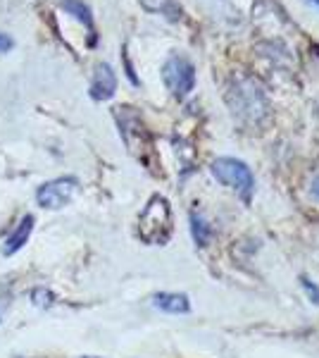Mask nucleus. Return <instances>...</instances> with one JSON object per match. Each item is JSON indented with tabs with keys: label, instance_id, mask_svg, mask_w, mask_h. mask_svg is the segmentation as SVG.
Instances as JSON below:
<instances>
[{
	"label": "nucleus",
	"instance_id": "1",
	"mask_svg": "<svg viewBox=\"0 0 319 358\" xmlns=\"http://www.w3.org/2000/svg\"><path fill=\"white\" fill-rule=\"evenodd\" d=\"M174 232L172 208L165 196H153L138 217V236L150 246H165Z\"/></svg>",
	"mask_w": 319,
	"mask_h": 358
},
{
	"label": "nucleus",
	"instance_id": "2",
	"mask_svg": "<svg viewBox=\"0 0 319 358\" xmlns=\"http://www.w3.org/2000/svg\"><path fill=\"white\" fill-rule=\"evenodd\" d=\"M212 175L224 184V187L234 189L239 192L243 199H251L253 194V187H255V179H253V172L243 160H236V158H217L212 163Z\"/></svg>",
	"mask_w": 319,
	"mask_h": 358
},
{
	"label": "nucleus",
	"instance_id": "3",
	"mask_svg": "<svg viewBox=\"0 0 319 358\" xmlns=\"http://www.w3.org/2000/svg\"><path fill=\"white\" fill-rule=\"evenodd\" d=\"M162 82L172 91V96L186 98L195 86V67L188 57L172 55L162 67Z\"/></svg>",
	"mask_w": 319,
	"mask_h": 358
},
{
	"label": "nucleus",
	"instance_id": "4",
	"mask_svg": "<svg viewBox=\"0 0 319 358\" xmlns=\"http://www.w3.org/2000/svg\"><path fill=\"white\" fill-rule=\"evenodd\" d=\"M117 122L129 151L146 163V151H150V134L146 124L141 122V117L131 108H117Z\"/></svg>",
	"mask_w": 319,
	"mask_h": 358
},
{
	"label": "nucleus",
	"instance_id": "5",
	"mask_svg": "<svg viewBox=\"0 0 319 358\" xmlns=\"http://www.w3.org/2000/svg\"><path fill=\"white\" fill-rule=\"evenodd\" d=\"M77 189H79L77 177H57L45 182L43 187H38L36 201L45 210H57V208H65L74 199Z\"/></svg>",
	"mask_w": 319,
	"mask_h": 358
},
{
	"label": "nucleus",
	"instance_id": "6",
	"mask_svg": "<svg viewBox=\"0 0 319 358\" xmlns=\"http://www.w3.org/2000/svg\"><path fill=\"white\" fill-rule=\"evenodd\" d=\"M117 91V77L114 69L107 62H98L94 72V84H91V98L94 101H110Z\"/></svg>",
	"mask_w": 319,
	"mask_h": 358
},
{
	"label": "nucleus",
	"instance_id": "7",
	"mask_svg": "<svg viewBox=\"0 0 319 358\" xmlns=\"http://www.w3.org/2000/svg\"><path fill=\"white\" fill-rule=\"evenodd\" d=\"M153 306L160 310H165V313H188L191 310V301L186 294H177V292H160L153 296Z\"/></svg>",
	"mask_w": 319,
	"mask_h": 358
},
{
	"label": "nucleus",
	"instance_id": "8",
	"mask_svg": "<svg viewBox=\"0 0 319 358\" xmlns=\"http://www.w3.org/2000/svg\"><path fill=\"white\" fill-rule=\"evenodd\" d=\"M34 232V217L31 215H24L22 217V222L15 227V232L5 239L3 244V253L5 256H13V253H17L20 248H24V244L29 241V236H31Z\"/></svg>",
	"mask_w": 319,
	"mask_h": 358
},
{
	"label": "nucleus",
	"instance_id": "9",
	"mask_svg": "<svg viewBox=\"0 0 319 358\" xmlns=\"http://www.w3.org/2000/svg\"><path fill=\"white\" fill-rule=\"evenodd\" d=\"M60 8L67 10L69 15H74L77 20H81L89 29H94V17H91V10L86 8L81 0H60Z\"/></svg>",
	"mask_w": 319,
	"mask_h": 358
},
{
	"label": "nucleus",
	"instance_id": "10",
	"mask_svg": "<svg viewBox=\"0 0 319 358\" xmlns=\"http://www.w3.org/2000/svg\"><path fill=\"white\" fill-rule=\"evenodd\" d=\"M191 232H193V239H195V244L198 246H207V241H210V234H212V229H210V224H207L205 220H202L200 215H191Z\"/></svg>",
	"mask_w": 319,
	"mask_h": 358
},
{
	"label": "nucleus",
	"instance_id": "11",
	"mask_svg": "<svg viewBox=\"0 0 319 358\" xmlns=\"http://www.w3.org/2000/svg\"><path fill=\"white\" fill-rule=\"evenodd\" d=\"M15 41L8 36V34H0V53H8V50H13Z\"/></svg>",
	"mask_w": 319,
	"mask_h": 358
},
{
	"label": "nucleus",
	"instance_id": "12",
	"mask_svg": "<svg viewBox=\"0 0 319 358\" xmlns=\"http://www.w3.org/2000/svg\"><path fill=\"white\" fill-rule=\"evenodd\" d=\"M303 287H305V289H307V294H310V296L315 299V303L319 306V289H317V287L312 285V282H307L305 277H303Z\"/></svg>",
	"mask_w": 319,
	"mask_h": 358
},
{
	"label": "nucleus",
	"instance_id": "13",
	"mask_svg": "<svg viewBox=\"0 0 319 358\" xmlns=\"http://www.w3.org/2000/svg\"><path fill=\"white\" fill-rule=\"evenodd\" d=\"M312 194L319 199V177H315V182H312Z\"/></svg>",
	"mask_w": 319,
	"mask_h": 358
},
{
	"label": "nucleus",
	"instance_id": "14",
	"mask_svg": "<svg viewBox=\"0 0 319 358\" xmlns=\"http://www.w3.org/2000/svg\"><path fill=\"white\" fill-rule=\"evenodd\" d=\"M310 3H315V5H319V0H310Z\"/></svg>",
	"mask_w": 319,
	"mask_h": 358
},
{
	"label": "nucleus",
	"instance_id": "15",
	"mask_svg": "<svg viewBox=\"0 0 319 358\" xmlns=\"http://www.w3.org/2000/svg\"><path fill=\"white\" fill-rule=\"evenodd\" d=\"M84 358H96V356H84Z\"/></svg>",
	"mask_w": 319,
	"mask_h": 358
}]
</instances>
